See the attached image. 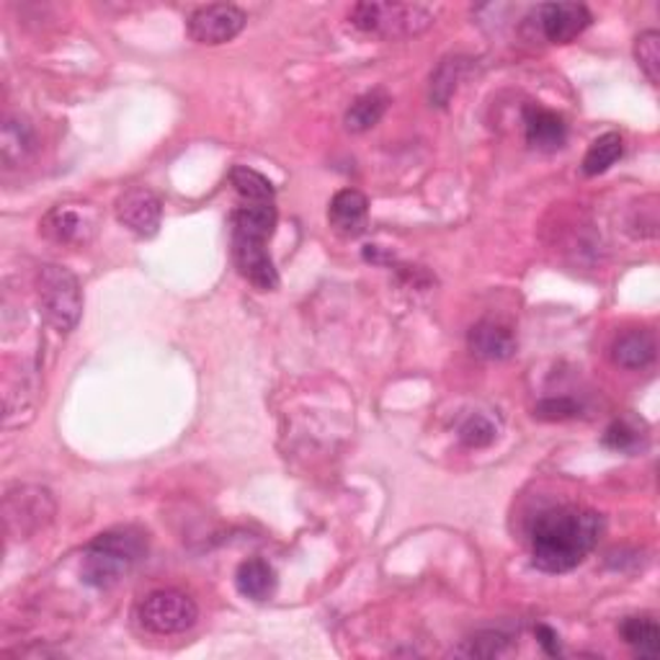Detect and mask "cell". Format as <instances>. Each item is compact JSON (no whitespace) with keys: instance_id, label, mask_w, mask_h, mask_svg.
<instances>
[{"instance_id":"1","label":"cell","mask_w":660,"mask_h":660,"mask_svg":"<svg viewBox=\"0 0 660 660\" xmlns=\"http://www.w3.org/2000/svg\"><path fill=\"white\" fill-rule=\"evenodd\" d=\"M604 518L583 506H552L529 524L532 566L542 573H568L599 545Z\"/></svg>"},{"instance_id":"2","label":"cell","mask_w":660,"mask_h":660,"mask_svg":"<svg viewBox=\"0 0 660 660\" xmlns=\"http://www.w3.org/2000/svg\"><path fill=\"white\" fill-rule=\"evenodd\" d=\"M273 227H277V206H273V202L243 204L237 206L233 220H230L237 271L261 292H273L279 287V271L269 254Z\"/></svg>"},{"instance_id":"3","label":"cell","mask_w":660,"mask_h":660,"mask_svg":"<svg viewBox=\"0 0 660 660\" xmlns=\"http://www.w3.org/2000/svg\"><path fill=\"white\" fill-rule=\"evenodd\" d=\"M147 537L135 526L103 532L86 547L80 575L93 589H111L145 558Z\"/></svg>"},{"instance_id":"4","label":"cell","mask_w":660,"mask_h":660,"mask_svg":"<svg viewBox=\"0 0 660 660\" xmlns=\"http://www.w3.org/2000/svg\"><path fill=\"white\" fill-rule=\"evenodd\" d=\"M36 300L52 328L70 333L83 315V292L76 273L65 266L47 264L36 271Z\"/></svg>"},{"instance_id":"5","label":"cell","mask_w":660,"mask_h":660,"mask_svg":"<svg viewBox=\"0 0 660 660\" xmlns=\"http://www.w3.org/2000/svg\"><path fill=\"white\" fill-rule=\"evenodd\" d=\"M348 19L361 34L380 40H405L434 24V13L418 3H356Z\"/></svg>"},{"instance_id":"6","label":"cell","mask_w":660,"mask_h":660,"mask_svg":"<svg viewBox=\"0 0 660 660\" xmlns=\"http://www.w3.org/2000/svg\"><path fill=\"white\" fill-rule=\"evenodd\" d=\"M137 619L150 635H181L197 625L199 609L194 599L183 591L166 589L145 596L137 609Z\"/></svg>"},{"instance_id":"7","label":"cell","mask_w":660,"mask_h":660,"mask_svg":"<svg viewBox=\"0 0 660 660\" xmlns=\"http://www.w3.org/2000/svg\"><path fill=\"white\" fill-rule=\"evenodd\" d=\"M591 11L583 3H542L529 11L524 19V26L529 29L534 40H545L550 44H568L578 34H583L591 26Z\"/></svg>"},{"instance_id":"8","label":"cell","mask_w":660,"mask_h":660,"mask_svg":"<svg viewBox=\"0 0 660 660\" xmlns=\"http://www.w3.org/2000/svg\"><path fill=\"white\" fill-rule=\"evenodd\" d=\"M3 511L11 537L26 539L52 522V516H55V501H52L47 488L19 485L5 493Z\"/></svg>"},{"instance_id":"9","label":"cell","mask_w":660,"mask_h":660,"mask_svg":"<svg viewBox=\"0 0 660 660\" xmlns=\"http://www.w3.org/2000/svg\"><path fill=\"white\" fill-rule=\"evenodd\" d=\"M42 235L57 246L83 248L99 233V212L93 204L65 202L52 206L42 220Z\"/></svg>"},{"instance_id":"10","label":"cell","mask_w":660,"mask_h":660,"mask_svg":"<svg viewBox=\"0 0 660 660\" xmlns=\"http://www.w3.org/2000/svg\"><path fill=\"white\" fill-rule=\"evenodd\" d=\"M246 13L237 5L230 3H214V5H202L191 13L187 21V32L197 44H225L235 40L237 34L246 26Z\"/></svg>"},{"instance_id":"11","label":"cell","mask_w":660,"mask_h":660,"mask_svg":"<svg viewBox=\"0 0 660 660\" xmlns=\"http://www.w3.org/2000/svg\"><path fill=\"white\" fill-rule=\"evenodd\" d=\"M114 210H116V220L122 222L127 230H132L135 235L153 237L155 233H158L160 217H163V204L150 189L137 187V189L124 191V194L116 199Z\"/></svg>"},{"instance_id":"12","label":"cell","mask_w":660,"mask_h":660,"mask_svg":"<svg viewBox=\"0 0 660 660\" xmlns=\"http://www.w3.org/2000/svg\"><path fill=\"white\" fill-rule=\"evenodd\" d=\"M524 132H526V143L545 153L560 150L568 139L566 119H562L558 111L539 107V103L524 107Z\"/></svg>"},{"instance_id":"13","label":"cell","mask_w":660,"mask_h":660,"mask_svg":"<svg viewBox=\"0 0 660 660\" xmlns=\"http://www.w3.org/2000/svg\"><path fill=\"white\" fill-rule=\"evenodd\" d=\"M367 217H369V202L361 191L344 189L331 199L328 222L338 235L356 237L359 233H365Z\"/></svg>"},{"instance_id":"14","label":"cell","mask_w":660,"mask_h":660,"mask_svg":"<svg viewBox=\"0 0 660 660\" xmlns=\"http://www.w3.org/2000/svg\"><path fill=\"white\" fill-rule=\"evenodd\" d=\"M467 344H470V351L478 356V359H485V361H503L508 359V356H514L516 351L514 333H511V328H506V325L493 321H483L474 325Z\"/></svg>"},{"instance_id":"15","label":"cell","mask_w":660,"mask_h":660,"mask_svg":"<svg viewBox=\"0 0 660 660\" xmlns=\"http://www.w3.org/2000/svg\"><path fill=\"white\" fill-rule=\"evenodd\" d=\"M36 150V137L32 124L21 116H9L0 130V160L5 168H19L32 158Z\"/></svg>"},{"instance_id":"16","label":"cell","mask_w":660,"mask_h":660,"mask_svg":"<svg viewBox=\"0 0 660 660\" xmlns=\"http://www.w3.org/2000/svg\"><path fill=\"white\" fill-rule=\"evenodd\" d=\"M235 585L240 596L250 599V602H269L277 591V570L261 558L246 560L237 568Z\"/></svg>"},{"instance_id":"17","label":"cell","mask_w":660,"mask_h":660,"mask_svg":"<svg viewBox=\"0 0 660 660\" xmlns=\"http://www.w3.org/2000/svg\"><path fill=\"white\" fill-rule=\"evenodd\" d=\"M612 356L625 369H645L656 359V338L650 331H627L614 340Z\"/></svg>"},{"instance_id":"18","label":"cell","mask_w":660,"mask_h":660,"mask_svg":"<svg viewBox=\"0 0 660 660\" xmlns=\"http://www.w3.org/2000/svg\"><path fill=\"white\" fill-rule=\"evenodd\" d=\"M619 635L629 648H633L640 658H658L660 652V627L656 617L648 614H637V617L622 619Z\"/></svg>"},{"instance_id":"19","label":"cell","mask_w":660,"mask_h":660,"mask_svg":"<svg viewBox=\"0 0 660 660\" xmlns=\"http://www.w3.org/2000/svg\"><path fill=\"white\" fill-rule=\"evenodd\" d=\"M388 93L382 91H372L359 96L351 103V109L346 111V130L348 132H367L380 124V119L384 116V111H388Z\"/></svg>"},{"instance_id":"20","label":"cell","mask_w":660,"mask_h":660,"mask_svg":"<svg viewBox=\"0 0 660 660\" xmlns=\"http://www.w3.org/2000/svg\"><path fill=\"white\" fill-rule=\"evenodd\" d=\"M467 59L465 57H444L439 68L432 72V86H428V99L434 107H447L451 96H455L459 80L465 76Z\"/></svg>"},{"instance_id":"21","label":"cell","mask_w":660,"mask_h":660,"mask_svg":"<svg viewBox=\"0 0 660 660\" xmlns=\"http://www.w3.org/2000/svg\"><path fill=\"white\" fill-rule=\"evenodd\" d=\"M230 183H233V189L243 197V202L246 204L273 202V183L254 168L235 166L230 170Z\"/></svg>"},{"instance_id":"22","label":"cell","mask_w":660,"mask_h":660,"mask_svg":"<svg viewBox=\"0 0 660 660\" xmlns=\"http://www.w3.org/2000/svg\"><path fill=\"white\" fill-rule=\"evenodd\" d=\"M622 150H625V143L617 132H606L599 139H593V145L589 147L583 158V174L585 176H602L609 170L614 163L622 158Z\"/></svg>"},{"instance_id":"23","label":"cell","mask_w":660,"mask_h":660,"mask_svg":"<svg viewBox=\"0 0 660 660\" xmlns=\"http://www.w3.org/2000/svg\"><path fill=\"white\" fill-rule=\"evenodd\" d=\"M635 59L652 86L660 83V34L656 29L642 32L635 40Z\"/></svg>"},{"instance_id":"24","label":"cell","mask_w":660,"mask_h":660,"mask_svg":"<svg viewBox=\"0 0 660 660\" xmlns=\"http://www.w3.org/2000/svg\"><path fill=\"white\" fill-rule=\"evenodd\" d=\"M459 439L470 449L491 447V444L499 439V426H495L485 413H472L470 418H465V424L459 426Z\"/></svg>"},{"instance_id":"25","label":"cell","mask_w":660,"mask_h":660,"mask_svg":"<svg viewBox=\"0 0 660 660\" xmlns=\"http://www.w3.org/2000/svg\"><path fill=\"white\" fill-rule=\"evenodd\" d=\"M604 444L614 451H627V455H633V451H637L645 444V434L637 426L629 424V421H614V424L606 428Z\"/></svg>"},{"instance_id":"26","label":"cell","mask_w":660,"mask_h":660,"mask_svg":"<svg viewBox=\"0 0 660 660\" xmlns=\"http://www.w3.org/2000/svg\"><path fill=\"white\" fill-rule=\"evenodd\" d=\"M508 650V637H503L501 633H485L472 637L467 642L465 656H474V658H493V656H503Z\"/></svg>"},{"instance_id":"27","label":"cell","mask_w":660,"mask_h":660,"mask_svg":"<svg viewBox=\"0 0 660 660\" xmlns=\"http://www.w3.org/2000/svg\"><path fill=\"white\" fill-rule=\"evenodd\" d=\"M581 411V405L570 398H547L537 405V415L545 421H562V418H573V415Z\"/></svg>"},{"instance_id":"28","label":"cell","mask_w":660,"mask_h":660,"mask_svg":"<svg viewBox=\"0 0 660 660\" xmlns=\"http://www.w3.org/2000/svg\"><path fill=\"white\" fill-rule=\"evenodd\" d=\"M537 640L547 652H550V656H558V652H560V642H558L560 637L555 635V629H550L547 625L537 627Z\"/></svg>"}]
</instances>
